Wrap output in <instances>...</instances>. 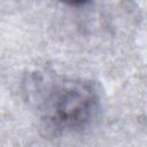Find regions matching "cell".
I'll list each match as a JSON object with an SVG mask.
<instances>
[{"label":"cell","instance_id":"6da1fadb","mask_svg":"<svg viewBox=\"0 0 147 147\" xmlns=\"http://www.w3.org/2000/svg\"><path fill=\"white\" fill-rule=\"evenodd\" d=\"M41 118L60 131L85 129L99 110V94L93 84L82 79L39 76L28 91Z\"/></svg>","mask_w":147,"mask_h":147},{"label":"cell","instance_id":"7a4b0ae2","mask_svg":"<svg viewBox=\"0 0 147 147\" xmlns=\"http://www.w3.org/2000/svg\"><path fill=\"white\" fill-rule=\"evenodd\" d=\"M65 3H69V5H84L91 0H61Z\"/></svg>","mask_w":147,"mask_h":147}]
</instances>
